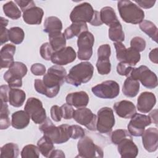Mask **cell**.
<instances>
[{
    "label": "cell",
    "instance_id": "6da1fadb",
    "mask_svg": "<svg viewBox=\"0 0 158 158\" xmlns=\"http://www.w3.org/2000/svg\"><path fill=\"white\" fill-rule=\"evenodd\" d=\"M67 76L66 70L61 65H54L48 69L43 80L36 79L34 83L35 90L40 94L52 98L57 95L60 87Z\"/></svg>",
    "mask_w": 158,
    "mask_h": 158
},
{
    "label": "cell",
    "instance_id": "7a4b0ae2",
    "mask_svg": "<svg viewBox=\"0 0 158 158\" xmlns=\"http://www.w3.org/2000/svg\"><path fill=\"white\" fill-rule=\"evenodd\" d=\"M39 129L43 133L44 135L49 138L54 144L64 143L71 138L70 125L62 124L56 127L48 117L40 124Z\"/></svg>",
    "mask_w": 158,
    "mask_h": 158
},
{
    "label": "cell",
    "instance_id": "3957f363",
    "mask_svg": "<svg viewBox=\"0 0 158 158\" xmlns=\"http://www.w3.org/2000/svg\"><path fill=\"white\" fill-rule=\"evenodd\" d=\"M94 73V67L89 62H82L69 70L65 80V81L75 86H78L82 83L90 81Z\"/></svg>",
    "mask_w": 158,
    "mask_h": 158
},
{
    "label": "cell",
    "instance_id": "277c9868",
    "mask_svg": "<svg viewBox=\"0 0 158 158\" xmlns=\"http://www.w3.org/2000/svg\"><path fill=\"white\" fill-rule=\"evenodd\" d=\"M117 8L120 17L126 23L138 24L144 18L143 10L131 1L121 0L118 1Z\"/></svg>",
    "mask_w": 158,
    "mask_h": 158
},
{
    "label": "cell",
    "instance_id": "5b68a950",
    "mask_svg": "<svg viewBox=\"0 0 158 158\" xmlns=\"http://www.w3.org/2000/svg\"><path fill=\"white\" fill-rule=\"evenodd\" d=\"M27 66L21 62H14L4 74V79L10 88H20L22 86V78L27 73Z\"/></svg>",
    "mask_w": 158,
    "mask_h": 158
},
{
    "label": "cell",
    "instance_id": "8992f818",
    "mask_svg": "<svg viewBox=\"0 0 158 158\" xmlns=\"http://www.w3.org/2000/svg\"><path fill=\"white\" fill-rule=\"evenodd\" d=\"M128 77L140 81L141 84L148 89H154L158 85L157 75L146 65L133 68Z\"/></svg>",
    "mask_w": 158,
    "mask_h": 158
},
{
    "label": "cell",
    "instance_id": "52a82bcc",
    "mask_svg": "<svg viewBox=\"0 0 158 158\" xmlns=\"http://www.w3.org/2000/svg\"><path fill=\"white\" fill-rule=\"evenodd\" d=\"M78 155L77 157L85 158L102 157L103 151L98 145L95 144L93 141L88 136L81 138L77 143Z\"/></svg>",
    "mask_w": 158,
    "mask_h": 158
},
{
    "label": "cell",
    "instance_id": "ba28073f",
    "mask_svg": "<svg viewBox=\"0 0 158 158\" xmlns=\"http://www.w3.org/2000/svg\"><path fill=\"white\" fill-rule=\"evenodd\" d=\"M94 38L93 35L86 31L78 36V58L81 60H89L93 54V46L94 45Z\"/></svg>",
    "mask_w": 158,
    "mask_h": 158
},
{
    "label": "cell",
    "instance_id": "9c48e42d",
    "mask_svg": "<svg viewBox=\"0 0 158 158\" xmlns=\"http://www.w3.org/2000/svg\"><path fill=\"white\" fill-rule=\"evenodd\" d=\"M115 125L113 110L108 107L101 108L97 112L96 130L101 133H110Z\"/></svg>",
    "mask_w": 158,
    "mask_h": 158
},
{
    "label": "cell",
    "instance_id": "30bf717a",
    "mask_svg": "<svg viewBox=\"0 0 158 158\" xmlns=\"http://www.w3.org/2000/svg\"><path fill=\"white\" fill-rule=\"evenodd\" d=\"M24 110L36 124H41L47 118L42 102L36 98L31 97L27 99Z\"/></svg>",
    "mask_w": 158,
    "mask_h": 158
},
{
    "label": "cell",
    "instance_id": "8fae6325",
    "mask_svg": "<svg viewBox=\"0 0 158 158\" xmlns=\"http://www.w3.org/2000/svg\"><path fill=\"white\" fill-rule=\"evenodd\" d=\"M93 93L102 99H114L120 93V86L117 82L114 80L104 81L91 88Z\"/></svg>",
    "mask_w": 158,
    "mask_h": 158
},
{
    "label": "cell",
    "instance_id": "7c38bea8",
    "mask_svg": "<svg viewBox=\"0 0 158 158\" xmlns=\"http://www.w3.org/2000/svg\"><path fill=\"white\" fill-rule=\"evenodd\" d=\"M95 10L88 2H83L76 6L70 15V19L72 23L84 22L90 23L92 20Z\"/></svg>",
    "mask_w": 158,
    "mask_h": 158
},
{
    "label": "cell",
    "instance_id": "4fadbf2b",
    "mask_svg": "<svg viewBox=\"0 0 158 158\" xmlns=\"http://www.w3.org/2000/svg\"><path fill=\"white\" fill-rule=\"evenodd\" d=\"M151 123L149 115L135 113L131 118L127 126L128 131L133 136H141L145 130V127Z\"/></svg>",
    "mask_w": 158,
    "mask_h": 158
},
{
    "label": "cell",
    "instance_id": "5bb4252c",
    "mask_svg": "<svg viewBox=\"0 0 158 158\" xmlns=\"http://www.w3.org/2000/svg\"><path fill=\"white\" fill-rule=\"evenodd\" d=\"M73 119L79 124L86 127L91 131L96 130L97 115L86 107L78 108L74 111Z\"/></svg>",
    "mask_w": 158,
    "mask_h": 158
},
{
    "label": "cell",
    "instance_id": "9a60e30c",
    "mask_svg": "<svg viewBox=\"0 0 158 158\" xmlns=\"http://www.w3.org/2000/svg\"><path fill=\"white\" fill-rule=\"evenodd\" d=\"M77 57L75 50L71 46H66L55 51L51 57V62L58 65H65L73 62Z\"/></svg>",
    "mask_w": 158,
    "mask_h": 158
},
{
    "label": "cell",
    "instance_id": "2e32d148",
    "mask_svg": "<svg viewBox=\"0 0 158 158\" xmlns=\"http://www.w3.org/2000/svg\"><path fill=\"white\" fill-rule=\"evenodd\" d=\"M142 143L144 149L149 152H155L158 148V130L156 128H149L142 135Z\"/></svg>",
    "mask_w": 158,
    "mask_h": 158
},
{
    "label": "cell",
    "instance_id": "e0dca14e",
    "mask_svg": "<svg viewBox=\"0 0 158 158\" xmlns=\"http://www.w3.org/2000/svg\"><path fill=\"white\" fill-rule=\"evenodd\" d=\"M156 103V98L154 93L145 91L141 93L137 99V109L141 113L150 112Z\"/></svg>",
    "mask_w": 158,
    "mask_h": 158
},
{
    "label": "cell",
    "instance_id": "ac0fdd59",
    "mask_svg": "<svg viewBox=\"0 0 158 158\" xmlns=\"http://www.w3.org/2000/svg\"><path fill=\"white\" fill-rule=\"evenodd\" d=\"M117 150L122 158H135L138 154V148L132 138H127L117 144Z\"/></svg>",
    "mask_w": 158,
    "mask_h": 158
},
{
    "label": "cell",
    "instance_id": "d6986e66",
    "mask_svg": "<svg viewBox=\"0 0 158 158\" xmlns=\"http://www.w3.org/2000/svg\"><path fill=\"white\" fill-rule=\"evenodd\" d=\"M113 107L117 115L123 118H131L136 113V107L134 104L127 100H122L115 102Z\"/></svg>",
    "mask_w": 158,
    "mask_h": 158
},
{
    "label": "cell",
    "instance_id": "ffe728a7",
    "mask_svg": "<svg viewBox=\"0 0 158 158\" xmlns=\"http://www.w3.org/2000/svg\"><path fill=\"white\" fill-rule=\"evenodd\" d=\"M44 15L43 10L36 6L28 8L23 12V19L29 25H39L41 23Z\"/></svg>",
    "mask_w": 158,
    "mask_h": 158
},
{
    "label": "cell",
    "instance_id": "44dd1931",
    "mask_svg": "<svg viewBox=\"0 0 158 158\" xmlns=\"http://www.w3.org/2000/svg\"><path fill=\"white\" fill-rule=\"evenodd\" d=\"M65 100L68 104L76 108H81L88 105L89 98L85 91H81L68 94Z\"/></svg>",
    "mask_w": 158,
    "mask_h": 158
},
{
    "label": "cell",
    "instance_id": "7402d4cb",
    "mask_svg": "<svg viewBox=\"0 0 158 158\" xmlns=\"http://www.w3.org/2000/svg\"><path fill=\"white\" fill-rule=\"evenodd\" d=\"M16 47L11 44H5L1 49V68H9L14 61Z\"/></svg>",
    "mask_w": 158,
    "mask_h": 158
},
{
    "label": "cell",
    "instance_id": "603a6c76",
    "mask_svg": "<svg viewBox=\"0 0 158 158\" xmlns=\"http://www.w3.org/2000/svg\"><path fill=\"white\" fill-rule=\"evenodd\" d=\"M30 118L25 110H18L12 114L11 125L15 129L22 130L28 125Z\"/></svg>",
    "mask_w": 158,
    "mask_h": 158
},
{
    "label": "cell",
    "instance_id": "cb8c5ba5",
    "mask_svg": "<svg viewBox=\"0 0 158 158\" xmlns=\"http://www.w3.org/2000/svg\"><path fill=\"white\" fill-rule=\"evenodd\" d=\"M139 91V83L138 80L128 77L123 83L122 92L125 96L129 98L135 97Z\"/></svg>",
    "mask_w": 158,
    "mask_h": 158
},
{
    "label": "cell",
    "instance_id": "d4e9b609",
    "mask_svg": "<svg viewBox=\"0 0 158 158\" xmlns=\"http://www.w3.org/2000/svg\"><path fill=\"white\" fill-rule=\"evenodd\" d=\"M26 99L24 91L18 88H10L9 93V102L15 107H21Z\"/></svg>",
    "mask_w": 158,
    "mask_h": 158
},
{
    "label": "cell",
    "instance_id": "484cf974",
    "mask_svg": "<svg viewBox=\"0 0 158 158\" xmlns=\"http://www.w3.org/2000/svg\"><path fill=\"white\" fill-rule=\"evenodd\" d=\"M62 23L57 17L50 16L45 19L44 23V31L48 34L61 32Z\"/></svg>",
    "mask_w": 158,
    "mask_h": 158
},
{
    "label": "cell",
    "instance_id": "4316f807",
    "mask_svg": "<svg viewBox=\"0 0 158 158\" xmlns=\"http://www.w3.org/2000/svg\"><path fill=\"white\" fill-rule=\"evenodd\" d=\"M88 31V26L84 22H75L72 23L69 27H67L64 34L66 39L69 40L75 36H78L84 31Z\"/></svg>",
    "mask_w": 158,
    "mask_h": 158
},
{
    "label": "cell",
    "instance_id": "83f0119b",
    "mask_svg": "<svg viewBox=\"0 0 158 158\" xmlns=\"http://www.w3.org/2000/svg\"><path fill=\"white\" fill-rule=\"evenodd\" d=\"M100 17L102 23L110 26L118 21L114 9L109 6L104 7L99 12Z\"/></svg>",
    "mask_w": 158,
    "mask_h": 158
},
{
    "label": "cell",
    "instance_id": "f1b7e54d",
    "mask_svg": "<svg viewBox=\"0 0 158 158\" xmlns=\"http://www.w3.org/2000/svg\"><path fill=\"white\" fill-rule=\"evenodd\" d=\"M109 37L110 40L115 43H122L125 40V35L122 29V26L119 21L109 26Z\"/></svg>",
    "mask_w": 158,
    "mask_h": 158
},
{
    "label": "cell",
    "instance_id": "f546056e",
    "mask_svg": "<svg viewBox=\"0 0 158 158\" xmlns=\"http://www.w3.org/2000/svg\"><path fill=\"white\" fill-rule=\"evenodd\" d=\"M48 37L49 44L54 52L65 47L66 38L64 33L57 32L49 34Z\"/></svg>",
    "mask_w": 158,
    "mask_h": 158
},
{
    "label": "cell",
    "instance_id": "4dcf8cb0",
    "mask_svg": "<svg viewBox=\"0 0 158 158\" xmlns=\"http://www.w3.org/2000/svg\"><path fill=\"white\" fill-rule=\"evenodd\" d=\"M37 146L40 153L46 157H49L50 154L55 148L52 140L45 135H43V136L38 141Z\"/></svg>",
    "mask_w": 158,
    "mask_h": 158
},
{
    "label": "cell",
    "instance_id": "1f68e13d",
    "mask_svg": "<svg viewBox=\"0 0 158 158\" xmlns=\"http://www.w3.org/2000/svg\"><path fill=\"white\" fill-rule=\"evenodd\" d=\"M139 28L142 31L145 33L152 40L157 41V28L155 24L148 20H143L139 23Z\"/></svg>",
    "mask_w": 158,
    "mask_h": 158
},
{
    "label": "cell",
    "instance_id": "d6a6232c",
    "mask_svg": "<svg viewBox=\"0 0 158 158\" xmlns=\"http://www.w3.org/2000/svg\"><path fill=\"white\" fill-rule=\"evenodd\" d=\"M19 154V146L14 143H8L1 148V158H17Z\"/></svg>",
    "mask_w": 158,
    "mask_h": 158
},
{
    "label": "cell",
    "instance_id": "836d02e7",
    "mask_svg": "<svg viewBox=\"0 0 158 158\" xmlns=\"http://www.w3.org/2000/svg\"><path fill=\"white\" fill-rule=\"evenodd\" d=\"M4 13L9 18L17 20L21 17V11L14 1H9L4 4L2 7Z\"/></svg>",
    "mask_w": 158,
    "mask_h": 158
},
{
    "label": "cell",
    "instance_id": "e575fe53",
    "mask_svg": "<svg viewBox=\"0 0 158 158\" xmlns=\"http://www.w3.org/2000/svg\"><path fill=\"white\" fill-rule=\"evenodd\" d=\"M9 110L8 105L6 102H2L1 104V114H0V128L1 130L7 129L11 124L9 117Z\"/></svg>",
    "mask_w": 158,
    "mask_h": 158
},
{
    "label": "cell",
    "instance_id": "d590c367",
    "mask_svg": "<svg viewBox=\"0 0 158 158\" xmlns=\"http://www.w3.org/2000/svg\"><path fill=\"white\" fill-rule=\"evenodd\" d=\"M25 33L22 28L14 27L9 29V40L15 44H19L22 43L24 40Z\"/></svg>",
    "mask_w": 158,
    "mask_h": 158
},
{
    "label": "cell",
    "instance_id": "8d00e7d4",
    "mask_svg": "<svg viewBox=\"0 0 158 158\" xmlns=\"http://www.w3.org/2000/svg\"><path fill=\"white\" fill-rule=\"evenodd\" d=\"M140 59L141 56L139 52L131 47L127 49L124 62L131 66H134L140 60Z\"/></svg>",
    "mask_w": 158,
    "mask_h": 158
},
{
    "label": "cell",
    "instance_id": "74e56055",
    "mask_svg": "<svg viewBox=\"0 0 158 158\" xmlns=\"http://www.w3.org/2000/svg\"><path fill=\"white\" fill-rule=\"evenodd\" d=\"M40 151L38 146L33 144H28L25 146L21 151V157L22 158H30L40 157Z\"/></svg>",
    "mask_w": 158,
    "mask_h": 158
},
{
    "label": "cell",
    "instance_id": "f35d334b",
    "mask_svg": "<svg viewBox=\"0 0 158 158\" xmlns=\"http://www.w3.org/2000/svg\"><path fill=\"white\" fill-rule=\"evenodd\" d=\"M131 137L128 131L124 129H117L112 132L110 135V139L112 142L117 145L125 138Z\"/></svg>",
    "mask_w": 158,
    "mask_h": 158
},
{
    "label": "cell",
    "instance_id": "ab89813d",
    "mask_svg": "<svg viewBox=\"0 0 158 158\" xmlns=\"http://www.w3.org/2000/svg\"><path fill=\"white\" fill-rule=\"evenodd\" d=\"M98 72L100 75H107L111 70V64L109 59H98L96 62Z\"/></svg>",
    "mask_w": 158,
    "mask_h": 158
},
{
    "label": "cell",
    "instance_id": "60d3db41",
    "mask_svg": "<svg viewBox=\"0 0 158 158\" xmlns=\"http://www.w3.org/2000/svg\"><path fill=\"white\" fill-rule=\"evenodd\" d=\"M9 23V20L5 18L1 17V31H0V41L1 45L4 44L9 40V29L6 27Z\"/></svg>",
    "mask_w": 158,
    "mask_h": 158
},
{
    "label": "cell",
    "instance_id": "b9f144b4",
    "mask_svg": "<svg viewBox=\"0 0 158 158\" xmlns=\"http://www.w3.org/2000/svg\"><path fill=\"white\" fill-rule=\"evenodd\" d=\"M40 52L41 56L46 60H50L51 59L52 56L54 52L49 43H43L40 49Z\"/></svg>",
    "mask_w": 158,
    "mask_h": 158
},
{
    "label": "cell",
    "instance_id": "7bdbcfd3",
    "mask_svg": "<svg viewBox=\"0 0 158 158\" xmlns=\"http://www.w3.org/2000/svg\"><path fill=\"white\" fill-rule=\"evenodd\" d=\"M146 44L145 40L139 36H135L130 41V47L136 49L139 52L145 49Z\"/></svg>",
    "mask_w": 158,
    "mask_h": 158
},
{
    "label": "cell",
    "instance_id": "ee69618b",
    "mask_svg": "<svg viewBox=\"0 0 158 158\" xmlns=\"http://www.w3.org/2000/svg\"><path fill=\"white\" fill-rule=\"evenodd\" d=\"M133 67L125 62H120L117 66V73L122 76L128 77Z\"/></svg>",
    "mask_w": 158,
    "mask_h": 158
},
{
    "label": "cell",
    "instance_id": "f6af8a7d",
    "mask_svg": "<svg viewBox=\"0 0 158 158\" xmlns=\"http://www.w3.org/2000/svg\"><path fill=\"white\" fill-rule=\"evenodd\" d=\"M114 47L116 51V57L118 60L120 62H124L127 48L120 42L114 43Z\"/></svg>",
    "mask_w": 158,
    "mask_h": 158
},
{
    "label": "cell",
    "instance_id": "bcb514c9",
    "mask_svg": "<svg viewBox=\"0 0 158 158\" xmlns=\"http://www.w3.org/2000/svg\"><path fill=\"white\" fill-rule=\"evenodd\" d=\"M98 59H109L111 54L110 45L107 44H102L98 49Z\"/></svg>",
    "mask_w": 158,
    "mask_h": 158
},
{
    "label": "cell",
    "instance_id": "7dc6e473",
    "mask_svg": "<svg viewBox=\"0 0 158 158\" xmlns=\"http://www.w3.org/2000/svg\"><path fill=\"white\" fill-rule=\"evenodd\" d=\"M62 117L65 120H70L73 118L74 109L72 107V106L68 104L67 103L62 104L61 106Z\"/></svg>",
    "mask_w": 158,
    "mask_h": 158
},
{
    "label": "cell",
    "instance_id": "c3c4849f",
    "mask_svg": "<svg viewBox=\"0 0 158 158\" xmlns=\"http://www.w3.org/2000/svg\"><path fill=\"white\" fill-rule=\"evenodd\" d=\"M71 126V138L77 139L85 136V130L79 125H72Z\"/></svg>",
    "mask_w": 158,
    "mask_h": 158
},
{
    "label": "cell",
    "instance_id": "681fc988",
    "mask_svg": "<svg viewBox=\"0 0 158 158\" xmlns=\"http://www.w3.org/2000/svg\"><path fill=\"white\" fill-rule=\"evenodd\" d=\"M50 113H51V118L53 120L57 122H60L61 120V118L62 117V110L60 107L57 105L52 106L51 108Z\"/></svg>",
    "mask_w": 158,
    "mask_h": 158
},
{
    "label": "cell",
    "instance_id": "f907efd6",
    "mask_svg": "<svg viewBox=\"0 0 158 158\" xmlns=\"http://www.w3.org/2000/svg\"><path fill=\"white\" fill-rule=\"evenodd\" d=\"M30 70L31 73L36 76H41L46 73L45 66L40 63H36L31 66Z\"/></svg>",
    "mask_w": 158,
    "mask_h": 158
},
{
    "label": "cell",
    "instance_id": "816d5d0a",
    "mask_svg": "<svg viewBox=\"0 0 158 158\" xmlns=\"http://www.w3.org/2000/svg\"><path fill=\"white\" fill-rule=\"evenodd\" d=\"M10 88L9 85H4L0 87V98L1 102H6L9 101V93Z\"/></svg>",
    "mask_w": 158,
    "mask_h": 158
},
{
    "label": "cell",
    "instance_id": "f5cc1de1",
    "mask_svg": "<svg viewBox=\"0 0 158 158\" xmlns=\"http://www.w3.org/2000/svg\"><path fill=\"white\" fill-rule=\"evenodd\" d=\"M15 2L20 7V9L23 12L25 10L29 7L35 6V3L33 1H23V0H15Z\"/></svg>",
    "mask_w": 158,
    "mask_h": 158
},
{
    "label": "cell",
    "instance_id": "db71d44e",
    "mask_svg": "<svg viewBox=\"0 0 158 158\" xmlns=\"http://www.w3.org/2000/svg\"><path fill=\"white\" fill-rule=\"evenodd\" d=\"M156 1H135L139 6L143 9H149L153 7L156 3ZM137 5V6H138Z\"/></svg>",
    "mask_w": 158,
    "mask_h": 158
},
{
    "label": "cell",
    "instance_id": "11a10c76",
    "mask_svg": "<svg viewBox=\"0 0 158 158\" xmlns=\"http://www.w3.org/2000/svg\"><path fill=\"white\" fill-rule=\"evenodd\" d=\"M89 23L93 26H100L102 24V22H101V17H100V14L98 11L97 10L94 11L93 17Z\"/></svg>",
    "mask_w": 158,
    "mask_h": 158
},
{
    "label": "cell",
    "instance_id": "9f6ffc18",
    "mask_svg": "<svg viewBox=\"0 0 158 158\" xmlns=\"http://www.w3.org/2000/svg\"><path fill=\"white\" fill-rule=\"evenodd\" d=\"M157 54H158V48H156L155 49H153L150 51V52L149 54V58L151 60V61L153 63H155V64L158 63Z\"/></svg>",
    "mask_w": 158,
    "mask_h": 158
},
{
    "label": "cell",
    "instance_id": "6f0895ef",
    "mask_svg": "<svg viewBox=\"0 0 158 158\" xmlns=\"http://www.w3.org/2000/svg\"><path fill=\"white\" fill-rule=\"evenodd\" d=\"M65 156L64 152L59 149H54L49 156V157H65Z\"/></svg>",
    "mask_w": 158,
    "mask_h": 158
},
{
    "label": "cell",
    "instance_id": "680465c9",
    "mask_svg": "<svg viewBox=\"0 0 158 158\" xmlns=\"http://www.w3.org/2000/svg\"><path fill=\"white\" fill-rule=\"evenodd\" d=\"M149 117L151 119V123L152 122L153 123H154L157 126V110L155 109V110H152L150 113Z\"/></svg>",
    "mask_w": 158,
    "mask_h": 158
}]
</instances>
